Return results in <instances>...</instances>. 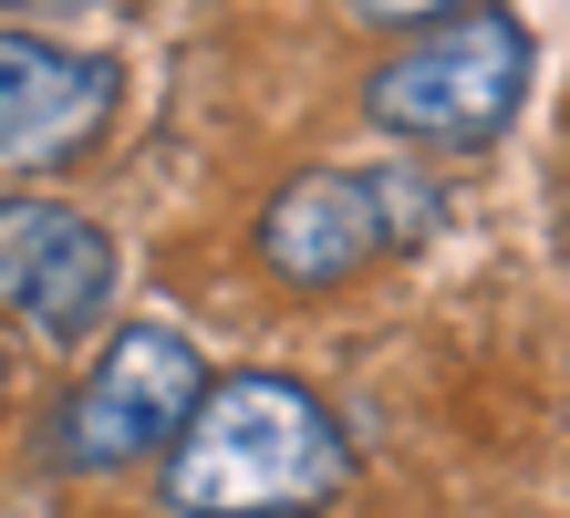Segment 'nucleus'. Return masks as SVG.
Masks as SVG:
<instances>
[{
  "label": "nucleus",
  "instance_id": "1",
  "mask_svg": "<svg viewBox=\"0 0 570 518\" xmlns=\"http://www.w3.org/2000/svg\"><path fill=\"white\" fill-rule=\"evenodd\" d=\"M353 446L322 414V394H301L291 373H228L208 384L197 426L166 457V508L187 518H291L343 498Z\"/></svg>",
  "mask_w": 570,
  "mask_h": 518
},
{
  "label": "nucleus",
  "instance_id": "2",
  "mask_svg": "<svg viewBox=\"0 0 570 518\" xmlns=\"http://www.w3.org/2000/svg\"><path fill=\"white\" fill-rule=\"evenodd\" d=\"M197 404H208L197 342L177 322H136V332H115L105 353H94V373L73 394L52 404V467L115 477L136 457H177V436L197 426Z\"/></svg>",
  "mask_w": 570,
  "mask_h": 518
},
{
  "label": "nucleus",
  "instance_id": "3",
  "mask_svg": "<svg viewBox=\"0 0 570 518\" xmlns=\"http://www.w3.org/2000/svg\"><path fill=\"white\" fill-rule=\"evenodd\" d=\"M425 228H435V187L405 166H301L259 207V260L281 291H343L394 238H425Z\"/></svg>",
  "mask_w": 570,
  "mask_h": 518
},
{
  "label": "nucleus",
  "instance_id": "4",
  "mask_svg": "<svg viewBox=\"0 0 570 518\" xmlns=\"http://www.w3.org/2000/svg\"><path fill=\"white\" fill-rule=\"evenodd\" d=\"M519 84H529V31L509 11H456L374 62L363 115L384 135H415V146H478L519 115Z\"/></svg>",
  "mask_w": 570,
  "mask_h": 518
},
{
  "label": "nucleus",
  "instance_id": "5",
  "mask_svg": "<svg viewBox=\"0 0 570 518\" xmlns=\"http://www.w3.org/2000/svg\"><path fill=\"white\" fill-rule=\"evenodd\" d=\"M0 311H21L42 342H94L115 311V238L62 197H0Z\"/></svg>",
  "mask_w": 570,
  "mask_h": 518
},
{
  "label": "nucleus",
  "instance_id": "6",
  "mask_svg": "<svg viewBox=\"0 0 570 518\" xmlns=\"http://www.w3.org/2000/svg\"><path fill=\"white\" fill-rule=\"evenodd\" d=\"M115 115V62L62 52L42 31H0V177L73 166Z\"/></svg>",
  "mask_w": 570,
  "mask_h": 518
},
{
  "label": "nucleus",
  "instance_id": "7",
  "mask_svg": "<svg viewBox=\"0 0 570 518\" xmlns=\"http://www.w3.org/2000/svg\"><path fill=\"white\" fill-rule=\"evenodd\" d=\"M0 394H11V353H0Z\"/></svg>",
  "mask_w": 570,
  "mask_h": 518
}]
</instances>
